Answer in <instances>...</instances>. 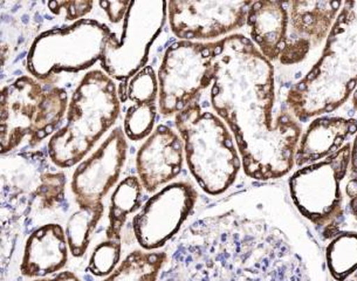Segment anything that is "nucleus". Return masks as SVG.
Listing matches in <instances>:
<instances>
[{
	"mask_svg": "<svg viewBox=\"0 0 357 281\" xmlns=\"http://www.w3.org/2000/svg\"><path fill=\"white\" fill-rule=\"evenodd\" d=\"M167 255L158 281H326L320 246L275 185L210 205Z\"/></svg>",
	"mask_w": 357,
	"mask_h": 281,
	"instance_id": "1",
	"label": "nucleus"
},
{
	"mask_svg": "<svg viewBox=\"0 0 357 281\" xmlns=\"http://www.w3.org/2000/svg\"><path fill=\"white\" fill-rule=\"evenodd\" d=\"M210 100L250 179L272 181L291 172L301 123L289 110L277 109L273 63L244 34L219 41Z\"/></svg>",
	"mask_w": 357,
	"mask_h": 281,
	"instance_id": "2",
	"label": "nucleus"
},
{
	"mask_svg": "<svg viewBox=\"0 0 357 281\" xmlns=\"http://www.w3.org/2000/svg\"><path fill=\"white\" fill-rule=\"evenodd\" d=\"M357 87V0L343 1L320 58L286 94V108L296 120L339 109Z\"/></svg>",
	"mask_w": 357,
	"mask_h": 281,
	"instance_id": "3",
	"label": "nucleus"
},
{
	"mask_svg": "<svg viewBox=\"0 0 357 281\" xmlns=\"http://www.w3.org/2000/svg\"><path fill=\"white\" fill-rule=\"evenodd\" d=\"M121 98L115 81L103 70L86 73L72 94L66 123L48 141L52 165L72 168L84 158L120 116Z\"/></svg>",
	"mask_w": 357,
	"mask_h": 281,
	"instance_id": "4",
	"label": "nucleus"
},
{
	"mask_svg": "<svg viewBox=\"0 0 357 281\" xmlns=\"http://www.w3.org/2000/svg\"><path fill=\"white\" fill-rule=\"evenodd\" d=\"M190 172L205 194L220 196L241 172V155L229 127L211 110L191 103L175 115Z\"/></svg>",
	"mask_w": 357,
	"mask_h": 281,
	"instance_id": "5",
	"label": "nucleus"
},
{
	"mask_svg": "<svg viewBox=\"0 0 357 281\" xmlns=\"http://www.w3.org/2000/svg\"><path fill=\"white\" fill-rule=\"evenodd\" d=\"M66 89L22 75L0 89V156L51 137L66 116Z\"/></svg>",
	"mask_w": 357,
	"mask_h": 281,
	"instance_id": "6",
	"label": "nucleus"
},
{
	"mask_svg": "<svg viewBox=\"0 0 357 281\" xmlns=\"http://www.w3.org/2000/svg\"><path fill=\"white\" fill-rule=\"evenodd\" d=\"M114 36L106 24L95 19H81L72 25L50 29L33 41L26 68L34 79L53 84L55 75L79 73L101 62Z\"/></svg>",
	"mask_w": 357,
	"mask_h": 281,
	"instance_id": "7",
	"label": "nucleus"
},
{
	"mask_svg": "<svg viewBox=\"0 0 357 281\" xmlns=\"http://www.w3.org/2000/svg\"><path fill=\"white\" fill-rule=\"evenodd\" d=\"M44 155L0 163V281H10L19 243L34 217L40 215L34 189L47 163Z\"/></svg>",
	"mask_w": 357,
	"mask_h": 281,
	"instance_id": "8",
	"label": "nucleus"
},
{
	"mask_svg": "<svg viewBox=\"0 0 357 281\" xmlns=\"http://www.w3.org/2000/svg\"><path fill=\"white\" fill-rule=\"evenodd\" d=\"M351 142L322 161L298 169L288 179V190L299 215L322 229L326 238L335 236L344 215L341 183L349 170Z\"/></svg>",
	"mask_w": 357,
	"mask_h": 281,
	"instance_id": "9",
	"label": "nucleus"
},
{
	"mask_svg": "<svg viewBox=\"0 0 357 281\" xmlns=\"http://www.w3.org/2000/svg\"><path fill=\"white\" fill-rule=\"evenodd\" d=\"M219 41H176L165 51L158 81V107L163 116H172L198 101L211 86Z\"/></svg>",
	"mask_w": 357,
	"mask_h": 281,
	"instance_id": "10",
	"label": "nucleus"
},
{
	"mask_svg": "<svg viewBox=\"0 0 357 281\" xmlns=\"http://www.w3.org/2000/svg\"><path fill=\"white\" fill-rule=\"evenodd\" d=\"M168 18V3L160 0L130 1L123 19V31L107 45L101 66L113 80H130L146 67L150 48Z\"/></svg>",
	"mask_w": 357,
	"mask_h": 281,
	"instance_id": "11",
	"label": "nucleus"
},
{
	"mask_svg": "<svg viewBox=\"0 0 357 281\" xmlns=\"http://www.w3.org/2000/svg\"><path fill=\"white\" fill-rule=\"evenodd\" d=\"M189 181H175L156 191L134 215L132 230L142 250L158 251L177 236L197 204Z\"/></svg>",
	"mask_w": 357,
	"mask_h": 281,
	"instance_id": "12",
	"label": "nucleus"
},
{
	"mask_svg": "<svg viewBox=\"0 0 357 281\" xmlns=\"http://www.w3.org/2000/svg\"><path fill=\"white\" fill-rule=\"evenodd\" d=\"M251 4L252 1L229 0H174L168 3L169 24L179 40L210 43L241 29Z\"/></svg>",
	"mask_w": 357,
	"mask_h": 281,
	"instance_id": "13",
	"label": "nucleus"
},
{
	"mask_svg": "<svg viewBox=\"0 0 357 281\" xmlns=\"http://www.w3.org/2000/svg\"><path fill=\"white\" fill-rule=\"evenodd\" d=\"M342 4L339 0L287 1V39L279 63L289 67L306 61L327 40Z\"/></svg>",
	"mask_w": 357,
	"mask_h": 281,
	"instance_id": "14",
	"label": "nucleus"
},
{
	"mask_svg": "<svg viewBox=\"0 0 357 281\" xmlns=\"http://www.w3.org/2000/svg\"><path fill=\"white\" fill-rule=\"evenodd\" d=\"M128 141L121 127L113 129L98 149L74 170L70 190L77 206L102 202L116 185L127 161Z\"/></svg>",
	"mask_w": 357,
	"mask_h": 281,
	"instance_id": "15",
	"label": "nucleus"
},
{
	"mask_svg": "<svg viewBox=\"0 0 357 281\" xmlns=\"http://www.w3.org/2000/svg\"><path fill=\"white\" fill-rule=\"evenodd\" d=\"M184 144L178 132L167 124H158L139 146L136 170L146 192H156L174 182L184 165Z\"/></svg>",
	"mask_w": 357,
	"mask_h": 281,
	"instance_id": "16",
	"label": "nucleus"
},
{
	"mask_svg": "<svg viewBox=\"0 0 357 281\" xmlns=\"http://www.w3.org/2000/svg\"><path fill=\"white\" fill-rule=\"evenodd\" d=\"M70 256L63 227L47 223L34 229L26 238L19 270L26 278L50 277L66 266Z\"/></svg>",
	"mask_w": 357,
	"mask_h": 281,
	"instance_id": "17",
	"label": "nucleus"
},
{
	"mask_svg": "<svg viewBox=\"0 0 357 281\" xmlns=\"http://www.w3.org/2000/svg\"><path fill=\"white\" fill-rule=\"evenodd\" d=\"M356 132V119L326 115L315 117L300 136L294 165L301 168L329 158Z\"/></svg>",
	"mask_w": 357,
	"mask_h": 281,
	"instance_id": "18",
	"label": "nucleus"
},
{
	"mask_svg": "<svg viewBox=\"0 0 357 281\" xmlns=\"http://www.w3.org/2000/svg\"><path fill=\"white\" fill-rule=\"evenodd\" d=\"M246 25L259 52L272 63L279 61L287 39V1H252Z\"/></svg>",
	"mask_w": 357,
	"mask_h": 281,
	"instance_id": "19",
	"label": "nucleus"
},
{
	"mask_svg": "<svg viewBox=\"0 0 357 281\" xmlns=\"http://www.w3.org/2000/svg\"><path fill=\"white\" fill-rule=\"evenodd\" d=\"M143 186L139 177L128 176L117 184L110 197L107 239L121 241L128 217L142 206Z\"/></svg>",
	"mask_w": 357,
	"mask_h": 281,
	"instance_id": "20",
	"label": "nucleus"
},
{
	"mask_svg": "<svg viewBox=\"0 0 357 281\" xmlns=\"http://www.w3.org/2000/svg\"><path fill=\"white\" fill-rule=\"evenodd\" d=\"M103 213V202L80 205L67 220L65 234L70 253L74 258H81L87 252L94 231L102 220Z\"/></svg>",
	"mask_w": 357,
	"mask_h": 281,
	"instance_id": "21",
	"label": "nucleus"
},
{
	"mask_svg": "<svg viewBox=\"0 0 357 281\" xmlns=\"http://www.w3.org/2000/svg\"><path fill=\"white\" fill-rule=\"evenodd\" d=\"M167 258V251L135 250L102 281H158Z\"/></svg>",
	"mask_w": 357,
	"mask_h": 281,
	"instance_id": "22",
	"label": "nucleus"
},
{
	"mask_svg": "<svg viewBox=\"0 0 357 281\" xmlns=\"http://www.w3.org/2000/svg\"><path fill=\"white\" fill-rule=\"evenodd\" d=\"M324 264L336 281H346L353 275L357 271V232L335 234L326 248Z\"/></svg>",
	"mask_w": 357,
	"mask_h": 281,
	"instance_id": "23",
	"label": "nucleus"
},
{
	"mask_svg": "<svg viewBox=\"0 0 357 281\" xmlns=\"http://www.w3.org/2000/svg\"><path fill=\"white\" fill-rule=\"evenodd\" d=\"M66 185L65 172L55 170L47 162L41 170L39 183L33 192L34 202L40 215L61 208L66 201Z\"/></svg>",
	"mask_w": 357,
	"mask_h": 281,
	"instance_id": "24",
	"label": "nucleus"
},
{
	"mask_svg": "<svg viewBox=\"0 0 357 281\" xmlns=\"http://www.w3.org/2000/svg\"><path fill=\"white\" fill-rule=\"evenodd\" d=\"M157 115V103H134L124 116V135L130 141H141L153 132Z\"/></svg>",
	"mask_w": 357,
	"mask_h": 281,
	"instance_id": "25",
	"label": "nucleus"
},
{
	"mask_svg": "<svg viewBox=\"0 0 357 281\" xmlns=\"http://www.w3.org/2000/svg\"><path fill=\"white\" fill-rule=\"evenodd\" d=\"M122 241L106 239L96 245L88 263L87 271L94 277L106 278L121 263Z\"/></svg>",
	"mask_w": 357,
	"mask_h": 281,
	"instance_id": "26",
	"label": "nucleus"
},
{
	"mask_svg": "<svg viewBox=\"0 0 357 281\" xmlns=\"http://www.w3.org/2000/svg\"><path fill=\"white\" fill-rule=\"evenodd\" d=\"M124 94L134 103H157L158 81L153 67L146 66L129 80Z\"/></svg>",
	"mask_w": 357,
	"mask_h": 281,
	"instance_id": "27",
	"label": "nucleus"
},
{
	"mask_svg": "<svg viewBox=\"0 0 357 281\" xmlns=\"http://www.w3.org/2000/svg\"><path fill=\"white\" fill-rule=\"evenodd\" d=\"M48 8L54 15H63L67 22H79L91 13L94 8V1L89 0H67V1H50Z\"/></svg>",
	"mask_w": 357,
	"mask_h": 281,
	"instance_id": "28",
	"label": "nucleus"
},
{
	"mask_svg": "<svg viewBox=\"0 0 357 281\" xmlns=\"http://www.w3.org/2000/svg\"><path fill=\"white\" fill-rule=\"evenodd\" d=\"M100 8L106 12L110 22L119 24L123 20L130 1H100Z\"/></svg>",
	"mask_w": 357,
	"mask_h": 281,
	"instance_id": "29",
	"label": "nucleus"
},
{
	"mask_svg": "<svg viewBox=\"0 0 357 281\" xmlns=\"http://www.w3.org/2000/svg\"><path fill=\"white\" fill-rule=\"evenodd\" d=\"M29 281H82L80 278L77 277V274L70 271H63V272H59L54 275H50V277L37 278V279H32Z\"/></svg>",
	"mask_w": 357,
	"mask_h": 281,
	"instance_id": "30",
	"label": "nucleus"
},
{
	"mask_svg": "<svg viewBox=\"0 0 357 281\" xmlns=\"http://www.w3.org/2000/svg\"><path fill=\"white\" fill-rule=\"evenodd\" d=\"M349 170L354 177H357V132L355 134V139H354L353 143H351Z\"/></svg>",
	"mask_w": 357,
	"mask_h": 281,
	"instance_id": "31",
	"label": "nucleus"
},
{
	"mask_svg": "<svg viewBox=\"0 0 357 281\" xmlns=\"http://www.w3.org/2000/svg\"><path fill=\"white\" fill-rule=\"evenodd\" d=\"M10 56H11V52H10V47L8 45L0 44V70L4 68Z\"/></svg>",
	"mask_w": 357,
	"mask_h": 281,
	"instance_id": "32",
	"label": "nucleus"
},
{
	"mask_svg": "<svg viewBox=\"0 0 357 281\" xmlns=\"http://www.w3.org/2000/svg\"><path fill=\"white\" fill-rule=\"evenodd\" d=\"M346 195L349 198L357 195V177H354V179H350L349 182L347 183Z\"/></svg>",
	"mask_w": 357,
	"mask_h": 281,
	"instance_id": "33",
	"label": "nucleus"
},
{
	"mask_svg": "<svg viewBox=\"0 0 357 281\" xmlns=\"http://www.w3.org/2000/svg\"><path fill=\"white\" fill-rule=\"evenodd\" d=\"M350 213L354 217V220H357V195L350 198L349 201Z\"/></svg>",
	"mask_w": 357,
	"mask_h": 281,
	"instance_id": "34",
	"label": "nucleus"
},
{
	"mask_svg": "<svg viewBox=\"0 0 357 281\" xmlns=\"http://www.w3.org/2000/svg\"><path fill=\"white\" fill-rule=\"evenodd\" d=\"M351 107H353V109L357 113V87L356 89L354 91L353 96H351Z\"/></svg>",
	"mask_w": 357,
	"mask_h": 281,
	"instance_id": "35",
	"label": "nucleus"
},
{
	"mask_svg": "<svg viewBox=\"0 0 357 281\" xmlns=\"http://www.w3.org/2000/svg\"><path fill=\"white\" fill-rule=\"evenodd\" d=\"M346 281H357V271L353 274V275H350Z\"/></svg>",
	"mask_w": 357,
	"mask_h": 281,
	"instance_id": "36",
	"label": "nucleus"
}]
</instances>
